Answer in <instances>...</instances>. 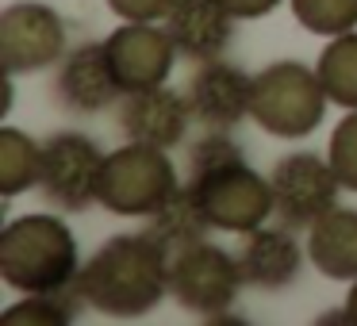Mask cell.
<instances>
[{
	"label": "cell",
	"instance_id": "obj_6",
	"mask_svg": "<svg viewBox=\"0 0 357 326\" xmlns=\"http://www.w3.org/2000/svg\"><path fill=\"white\" fill-rule=\"evenodd\" d=\"M188 185L200 196L211 231L250 234V231H257V226H265V219L273 215L269 177L250 169L246 157L234 162V165H223V169L204 173V177H192Z\"/></svg>",
	"mask_w": 357,
	"mask_h": 326
},
{
	"label": "cell",
	"instance_id": "obj_22",
	"mask_svg": "<svg viewBox=\"0 0 357 326\" xmlns=\"http://www.w3.org/2000/svg\"><path fill=\"white\" fill-rule=\"evenodd\" d=\"M234 162H242V146L231 139V131L208 127V134L188 146V180L204 177L211 169H223V165H234Z\"/></svg>",
	"mask_w": 357,
	"mask_h": 326
},
{
	"label": "cell",
	"instance_id": "obj_21",
	"mask_svg": "<svg viewBox=\"0 0 357 326\" xmlns=\"http://www.w3.org/2000/svg\"><path fill=\"white\" fill-rule=\"evenodd\" d=\"M292 16L303 31L334 39L357 27V0H288Z\"/></svg>",
	"mask_w": 357,
	"mask_h": 326
},
{
	"label": "cell",
	"instance_id": "obj_26",
	"mask_svg": "<svg viewBox=\"0 0 357 326\" xmlns=\"http://www.w3.org/2000/svg\"><path fill=\"white\" fill-rule=\"evenodd\" d=\"M342 318H346V326H357V280H349V295H346V307H342Z\"/></svg>",
	"mask_w": 357,
	"mask_h": 326
},
{
	"label": "cell",
	"instance_id": "obj_15",
	"mask_svg": "<svg viewBox=\"0 0 357 326\" xmlns=\"http://www.w3.org/2000/svg\"><path fill=\"white\" fill-rule=\"evenodd\" d=\"M162 24L188 62L223 58L234 31V16L227 12L223 0H177Z\"/></svg>",
	"mask_w": 357,
	"mask_h": 326
},
{
	"label": "cell",
	"instance_id": "obj_23",
	"mask_svg": "<svg viewBox=\"0 0 357 326\" xmlns=\"http://www.w3.org/2000/svg\"><path fill=\"white\" fill-rule=\"evenodd\" d=\"M326 157H331L342 188H346V192H357V108L346 111V116L338 119V127L331 131Z\"/></svg>",
	"mask_w": 357,
	"mask_h": 326
},
{
	"label": "cell",
	"instance_id": "obj_14",
	"mask_svg": "<svg viewBox=\"0 0 357 326\" xmlns=\"http://www.w3.org/2000/svg\"><path fill=\"white\" fill-rule=\"evenodd\" d=\"M238 269L246 288H261V292H280V288L296 284L303 272V246L296 242L292 226H257V231L242 234L238 246Z\"/></svg>",
	"mask_w": 357,
	"mask_h": 326
},
{
	"label": "cell",
	"instance_id": "obj_4",
	"mask_svg": "<svg viewBox=\"0 0 357 326\" xmlns=\"http://www.w3.org/2000/svg\"><path fill=\"white\" fill-rule=\"evenodd\" d=\"M181 188L169 150L146 142H123L119 150L104 154L96 203L112 215L150 219L173 192Z\"/></svg>",
	"mask_w": 357,
	"mask_h": 326
},
{
	"label": "cell",
	"instance_id": "obj_25",
	"mask_svg": "<svg viewBox=\"0 0 357 326\" xmlns=\"http://www.w3.org/2000/svg\"><path fill=\"white\" fill-rule=\"evenodd\" d=\"M227 12H231L234 20H261L269 16L273 8H277L280 0H223Z\"/></svg>",
	"mask_w": 357,
	"mask_h": 326
},
{
	"label": "cell",
	"instance_id": "obj_24",
	"mask_svg": "<svg viewBox=\"0 0 357 326\" xmlns=\"http://www.w3.org/2000/svg\"><path fill=\"white\" fill-rule=\"evenodd\" d=\"M177 0H108V8L119 16V24H158L169 16Z\"/></svg>",
	"mask_w": 357,
	"mask_h": 326
},
{
	"label": "cell",
	"instance_id": "obj_13",
	"mask_svg": "<svg viewBox=\"0 0 357 326\" xmlns=\"http://www.w3.org/2000/svg\"><path fill=\"white\" fill-rule=\"evenodd\" d=\"M192 108H188V96L177 93L169 85L158 88H139V93H123L119 104V127H123L127 142H146V146H162L173 150L185 142Z\"/></svg>",
	"mask_w": 357,
	"mask_h": 326
},
{
	"label": "cell",
	"instance_id": "obj_16",
	"mask_svg": "<svg viewBox=\"0 0 357 326\" xmlns=\"http://www.w3.org/2000/svg\"><path fill=\"white\" fill-rule=\"evenodd\" d=\"M307 261L326 280H357V208H331L307 226Z\"/></svg>",
	"mask_w": 357,
	"mask_h": 326
},
{
	"label": "cell",
	"instance_id": "obj_9",
	"mask_svg": "<svg viewBox=\"0 0 357 326\" xmlns=\"http://www.w3.org/2000/svg\"><path fill=\"white\" fill-rule=\"evenodd\" d=\"M104 154L89 134L81 131H58L43 142V162H39V192L47 203L62 211H85L96 203L100 188Z\"/></svg>",
	"mask_w": 357,
	"mask_h": 326
},
{
	"label": "cell",
	"instance_id": "obj_10",
	"mask_svg": "<svg viewBox=\"0 0 357 326\" xmlns=\"http://www.w3.org/2000/svg\"><path fill=\"white\" fill-rule=\"evenodd\" d=\"M108 47V62L116 73L123 93H139V88H158L169 81L173 62L181 58L173 35L165 24H119L116 31L104 39Z\"/></svg>",
	"mask_w": 357,
	"mask_h": 326
},
{
	"label": "cell",
	"instance_id": "obj_18",
	"mask_svg": "<svg viewBox=\"0 0 357 326\" xmlns=\"http://www.w3.org/2000/svg\"><path fill=\"white\" fill-rule=\"evenodd\" d=\"M315 70H319V81H323L331 104L354 111L357 108V31L334 35L323 47V54H319Z\"/></svg>",
	"mask_w": 357,
	"mask_h": 326
},
{
	"label": "cell",
	"instance_id": "obj_2",
	"mask_svg": "<svg viewBox=\"0 0 357 326\" xmlns=\"http://www.w3.org/2000/svg\"><path fill=\"white\" fill-rule=\"evenodd\" d=\"M77 238L62 215H16L0 231V277L12 292H66L77 284Z\"/></svg>",
	"mask_w": 357,
	"mask_h": 326
},
{
	"label": "cell",
	"instance_id": "obj_7",
	"mask_svg": "<svg viewBox=\"0 0 357 326\" xmlns=\"http://www.w3.org/2000/svg\"><path fill=\"white\" fill-rule=\"evenodd\" d=\"M269 185H273V215L292 231H307L319 215L338 208V192H342V180L334 173L331 157L307 154V150L280 157L269 169Z\"/></svg>",
	"mask_w": 357,
	"mask_h": 326
},
{
	"label": "cell",
	"instance_id": "obj_1",
	"mask_svg": "<svg viewBox=\"0 0 357 326\" xmlns=\"http://www.w3.org/2000/svg\"><path fill=\"white\" fill-rule=\"evenodd\" d=\"M169 261L146 231L116 234L81 265L73 288L85 307L108 318H142L169 295Z\"/></svg>",
	"mask_w": 357,
	"mask_h": 326
},
{
	"label": "cell",
	"instance_id": "obj_17",
	"mask_svg": "<svg viewBox=\"0 0 357 326\" xmlns=\"http://www.w3.org/2000/svg\"><path fill=\"white\" fill-rule=\"evenodd\" d=\"M208 231H211V223H208V215H204L200 196H196V188L188 185V180L146 219V234L169 257L181 254V249H188V246H196V242H208Z\"/></svg>",
	"mask_w": 357,
	"mask_h": 326
},
{
	"label": "cell",
	"instance_id": "obj_5",
	"mask_svg": "<svg viewBox=\"0 0 357 326\" xmlns=\"http://www.w3.org/2000/svg\"><path fill=\"white\" fill-rule=\"evenodd\" d=\"M242 284L238 257L211 242H196L169 261V295L204 323H219L238 303Z\"/></svg>",
	"mask_w": 357,
	"mask_h": 326
},
{
	"label": "cell",
	"instance_id": "obj_8",
	"mask_svg": "<svg viewBox=\"0 0 357 326\" xmlns=\"http://www.w3.org/2000/svg\"><path fill=\"white\" fill-rule=\"evenodd\" d=\"M66 58V20L43 0H16L0 12V65L8 77L50 70Z\"/></svg>",
	"mask_w": 357,
	"mask_h": 326
},
{
	"label": "cell",
	"instance_id": "obj_11",
	"mask_svg": "<svg viewBox=\"0 0 357 326\" xmlns=\"http://www.w3.org/2000/svg\"><path fill=\"white\" fill-rule=\"evenodd\" d=\"M250 93H254V73L238 70L223 58L196 62L185 88L192 119L204 127H219V131H231L250 116Z\"/></svg>",
	"mask_w": 357,
	"mask_h": 326
},
{
	"label": "cell",
	"instance_id": "obj_19",
	"mask_svg": "<svg viewBox=\"0 0 357 326\" xmlns=\"http://www.w3.org/2000/svg\"><path fill=\"white\" fill-rule=\"evenodd\" d=\"M39 162L43 142H35L20 127H4L0 131V196L12 200L31 185H39Z\"/></svg>",
	"mask_w": 357,
	"mask_h": 326
},
{
	"label": "cell",
	"instance_id": "obj_3",
	"mask_svg": "<svg viewBox=\"0 0 357 326\" xmlns=\"http://www.w3.org/2000/svg\"><path fill=\"white\" fill-rule=\"evenodd\" d=\"M326 96L319 70L303 62H273L254 73V93H250V119L273 139H307L326 116Z\"/></svg>",
	"mask_w": 357,
	"mask_h": 326
},
{
	"label": "cell",
	"instance_id": "obj_20",
	"mask_svg": "<svg viewBox=\"0 0 357 326\" xmlns=\"http://www.w3.org/2000/svg\"><path fill=\"white\" fill-rule=\"evenodd\" d=\"M77 303H85L77 295V288H66V292H31L20 303H12L4 311V323L20 326V323H35V326H66L77 318Z\"/></svg>",
	"mask_w": 357,
	"mask_h": 326
},
{
	"label": "cell",
	"instance_id": "obj_12",
	"mask_svg": "<svg viewBox=\"0 0 357 326\" xmlns=\"http://www.w3.org/2000/svg\"><path fill=\"white\" fill-rule=\"evenodd\" d=\"M54 96L73 116H96V111L112 108L123 96V88L112 73L108 47L104 42H81V47L66 50L54 73Z\"/></svg>",
	"mask_w": 357,
	"mask_h": 326
}]
</instances>
